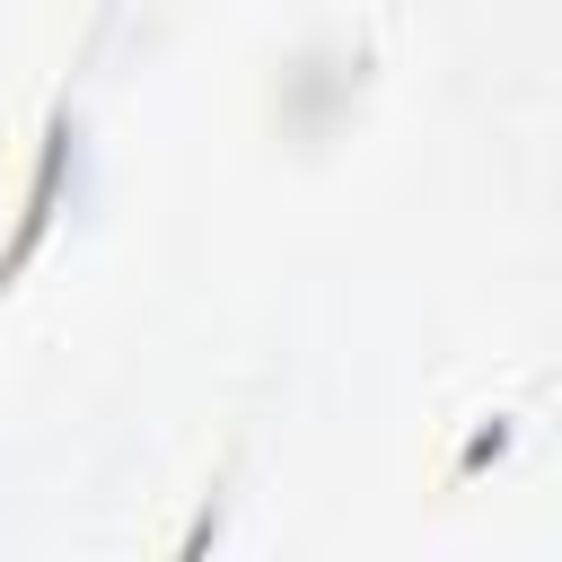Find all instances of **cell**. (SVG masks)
Masks as SVG:
<instances>
[{
    "mask_svg": "<svg viewBox=\"0 0 562 562\" xmlns=\"http://www.w3.org/2000/svg\"><path fill=\"white\" fill-rule=\"evenodd\" d=\"M61 167H70V114H53V132H44V167H35L26 220H18V237H9V255H0V290H9V272L26 263V246L44 237V220H53V202H61Z\"/></svg>",
    "mask_w": 562,
    "mask_h": 562,
    "instance_id": "obj_1",
    "label": "cell"
}]
</instances>
